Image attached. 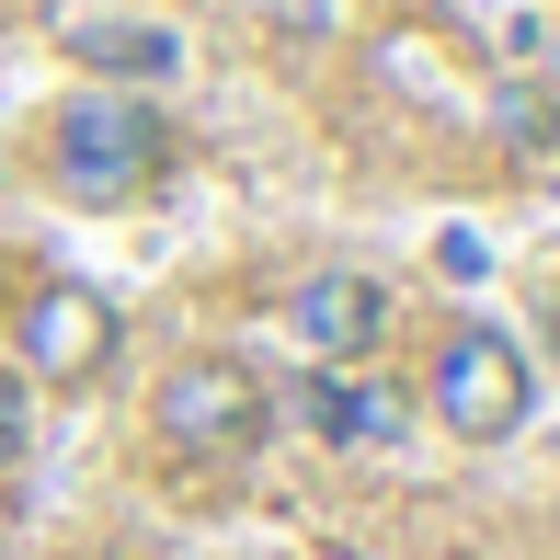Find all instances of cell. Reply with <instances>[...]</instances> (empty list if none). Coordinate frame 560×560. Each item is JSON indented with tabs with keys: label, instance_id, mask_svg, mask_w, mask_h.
I'll use <instances>...</instances> for the list:
<instances>
[{
	"label": "cell",
	"instance_id": "6da1fadb",
	"mask_svg": "<svg viewBox=\"0 0 560 560\" xmlns=\"http://www.w3.org/2000/svg\"><path fill=\"white\" fill-rule=\"evenodd\" d=\"M35 161H46V184H58L69 207H92V218H126V207H149V195L172 184L184 138H172V115L149 104V92H126V81H92V92H69V104L46 115Z\"/></svg>",
	"mask_w": 560,
	"mask_h": 560
},
{
	"label": "cell",
	"instance_id": "7a4b0ae2",
	"mask_svg": "<svg viewBox=\"0 0 560 560\" xmlns=\"http://www.w3.org/2000/svg\"><path fill=\"white\" fill-rule=\"evenodd\" d=\"M149 435L184 469H252L275 446V389L252 354H172L161 389H149Z\"/></svg>",
	"mask_w": 560,
	"mask_h": 560
},
{
	"label": "cell",
	"instance_id": "3957f363",
	"mask_svg": "<svg viewBox=\"0 0 560 560\" xmlns=\"http://www.w3.org/2000/svg\"><path fill=\"white\" fill-rule=\"evenodd\" d=\"M423 412H435L457 446H515L526 412H538L526 343L503 332V320H457V332L435 343V366H423Z\"/></svg>",
	"mask_w": 560,
	"mask_h": 560
},
{
	"label": "cell",
	"instance_id": "277c9868",
	"mask_svg": "<svg viewBox=\"0 0 560 560\" xmlns=\"http://www.w3.org/2000/svg\"><path fill=\"white\" fill-rule=\"evenodd\" d=\"M126 343V310L104 287H81V275H46V287H23V389H92V377L115 366Z\"/></svg>",
	"mask_w": 560,
	"mask_h": 560
},
{
	"label": "cell",
	"instance_id": "5b68a950",
	"mask_svg": "<svg viewBox=\"0 0 560 560\" xmlns=\"http://www.w3.org/2000/svg\"><path fill=\"white\" fill-rule=\"evenodd\" d=\"M287 332H298L310 366H366V354L389 343V287H377L366 264H320V275H298Z\"/></svg>",
	"mask_w": 560,
	"mask_h": 560
},
{
	"label": "cell",
	"instance_id": "8992f818",
	"mask_svg": "<svg viewBox=\"0 0 560 560\" xmlns=\"http://www.w3.org/2000/svg\"><path fill=\"white\" fill-rule=\"evenodd\" d=\"M310 423H320L332 446H377V435H400V389H354V366H320Z\"/></svg>",
	"mask_w": 560,
	"mask_h": 560
},
{
	"label": "cell",
	"instance_id": "52a82bcc",
	"mask_svg": "<svg viewBox=\"0 0 560 560\" xmlns=\"http://www.w3.org/2000/svg\"><path fill=\"white\" fill-rule=\"evenodd\" d=\"M81 58H104L115 81L138 92V81H161V69H172V35H81Z\"/></svg>",
	"mask_w": 560,
	"mask_h": 560
},
{
	"label": "cell",
	"instance_id": "ba28073f",
	"mask_svg": "<svg viewBox=\"0 0 560 560\" xmlns=\"http://www.w3.org/2000/svg\"><path fill=\"white\" fill-rule=\"evenodd\" d=\"M23 457H35V389H23V377L0 366V480H12Z\"/></svg>",
	"mask_w": 560,
	"mask_h": 560
}]
</instances>
